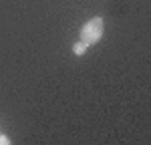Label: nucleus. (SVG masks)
<instances>
[{"mask_svg": "<svg viewBox=\"0 0 151 145\" xmlns=\"http://www.w3.org/2000/svg\"><path fill=\"white\" fill-rule=\"evenodd\" d=\"M103 32H105L103 18H101V16H95V18L89 20V22L83 24V28H81V40L87 45V47H91V45H95V42H99V40H101Z\"/></svg>", "mask_w": 151, "mask_h": 145, "instance_id": "nucleus-1", "label": "nucleus"}, {"mask_svg": "<svg viewBox=\"0 0 151 145\" xmlns=\"http://www.w3.org/2000/svg\"><path fill=\"white\" fill-rule=\"evenodd\" d=\"M85 50H87V45H85L83 40H81V42H77V45L73 47V52H75V55H83Z\"/></svg>", "mask_w": 151, "mask_h": 145, "instance_id": "nucleus-2", "label": "nucleus"}, {"mask_svg": "<svg viewBox=\"0 0 151 145\" xmlns=\"http://www.w3.org/2000/svg\"><path fill=\"white\" fill-rule=\"evenodd\" d=\"M8 143H10V139L6 135H0V145H8Z\"/></svg>", "mask_w": 151, "mask_h": 145, "instance_id": "nucleus-3", "label": "nucleus"}]
</instances>
